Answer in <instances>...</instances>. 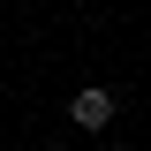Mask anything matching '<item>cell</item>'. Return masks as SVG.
Instances as JSON below:
<instances>
[{
  "label": "cell",
  "mask_w": 151,
  "mask_h": 151,
  "mask_svg": "<svg viewBox=\"0 0 151 151\" xmlns=\"http://www.w3.org/2000/svg\"><path fill=\"white\" fill-rule=\"evenodd\" d=\"M113 151H129V144H113Z\"/></svg>",
  "instance_id": "obj_2"
},
{
  "label": "cell",
  "mask_w": 151,
  "mask_h": 151,
  "mask_svg": "<svg viewBox=\"0 0 151 151\" xmlns=\"http://www.w3.org/2000/svg\"><path fill=\"white\" fill-rule=\"evenodd\" d=\"M68 121L83 136H98V129H113V91H98V83H83V91L68 98Z\"/></svg>",
  "instance_id": "obj_1"
}]
</instances>
